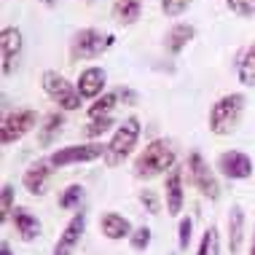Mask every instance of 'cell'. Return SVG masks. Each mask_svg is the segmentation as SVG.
<instances>
[{"label": "cell", "instance_id": "cell-1", "mask_svg": "<svg viewBox=\"0 0 255 255\" xmlns=\"http://www.w3.org/2000/svg\"><path fill=\"white\" fill-rule=\"evenodd\" d=\"M245 102L247 100H245L242 92L223 94V97L210 108V132L218 134V137L237 132L239 121H242V113H245Z\"/></svg>", "mask_w": 255, "mask_h": 255}, {"label": "cell", "instance_id": "cell-2", "mask_svg": "<svg viewBox=\"0 0 255 255\" xmlns=\"http://www.w3.org/2000/svg\"><path fill=\"white\" fill-rule=\"evenodd\" d=\"M175 167V148L167 140H150L145 150L134 158V177H156Z\"/></svg>", "mask_w": 255, "mask_h": 255}, {"label": "cell", "instance_id": "cell-3", "mask_svg": "<svg viewBox=\"0 0 255 255\" xmlns=\"http://www.w3.org/2000/svg\"><path fill=\"white\" fill-rule=\"evenodd\" d=\"M137 140H140V121L134 116H129L119 129L110 137L108 148H105V164L108 167H119V164L134 150Z\"/></svg>", "mask_w": 255, "mask_h": 255}, {"label": "cell", "instance_id": "cell-4", "mask_svg": "<svg viewBox=\"0 0 255 255\" xmlns=\"http://www.w3.org/2000/svg\"><path fill=\"white\" fill-rule=\"evenodd\" d=\"M40 86H43L46 97H49L54 105H59L62 110H78L81 108V100L84 97L78 94V86H73L62 73L46 70L40 75Z\"/></svg>", "mask_w": 255, "mask_h": 255}, {"label": "cell", "instance_id": "cell-5", "mask_svg": "<svg viewBox=\"0 0 255 255\" xmlns=\"http://www.w3.org/2000/svg\"><path fill=\"white\" fill-rule=\"evenodd\" d=\"M116 43L113 35H102L100 30H94V27H84V30H78L73 35V57L75 59H97L102 57L110 46Z\"/></svg>", "mask_w": 255, "mask_h": 255}, {"label": "cell", "instance_id": "cell-6", "mask_svg": "<svg viewBox=\"0 0 255 255\" xmlns=\"http://www.w3.org/2000/svg\"><path fill=\"white\" fill-rule=\"evenodd\" d=\"M105 148L102 142H84V145H67L59 148L49 156L51 167H70V164H84V161H97L105 158Z\"/></svg>", "mask_w": 255, "mask_h": 255}, {"label": "cell", "instance_id": "cell-7", "mask_svg": "<svg viewBox=\"0 0 255 255\" xmlns=\"http://www.w3.org/2000/svg\"><path fill=\"white\" fill-rule=\"evenodd\" d=\"M35 124H38V113L30 108L3 116V124H0V142H3V145H11V142L22 140L27 132L35 129Z\"/></svg>", "mask_w": 255, "mask_h": 255}, {"label": "cell", "instance_id": "cell-8", "mask_svg": "<svg viewBox=\"0 0 255 255\" xmlns=\"http://www.w3.org/2000/svg\"><path fill=\"white\" fill-rule=\"evenodd\" d=\"M188 172H191V180H194V185L199 191H202V196L207 199H220V185L215 180V175H212V169L207 167V161L202 158V153H191L188 156Z\"/></svg>", "mask_w": 255, "mask_h": 255}, {"label": "cell", "instance_id": "cell-9", "mask_svg": "<svg viewBox=\"0 0 255 255\" xmlns=\"http://www.w3.org/2000/svg\"><path fill=\"white\" fill-rule=\"evenodd\" d=\"M22 30L19 27H3L0 30V70L11 75L16 67V59L22 57Z\"/></svg>", "mask_w": 255, "mask_h": 255}, {"label": "cell", "instance_id": "cell-10", "mask_svg": "<svg viewBox=\"0 0 255 255\" xmlns=\"http://www.w3.org/2000/svg\"><path fill=\"white\" fill-rule=\"evenodd\" d=\"M218 169L229 180H247L253 175V158L242 150H226L218 156Z\"/></svg>", "mask_w": 255, "mask_h": 255}, {"label": "cell", "instance_id": "cell-11", "mask_svg": "<svg viewBox=\"0 0 255 255\" xmlns=\"http://www.w3.org/2000/svg\"><path fill=\"white\" fill-rule=\"evenodd\" d=\"M84 231H86V212H75L70 223L65 226V231L59 234L57 245H54V255H73L75 247L81 245Z\"/></svg>", "mask_w": 255, "mask_h": 255}, {"label": "cell", "instance_id": "cell-12", "mask_svg": "<svg viewBox=\"0 0 255 255\" xmlns=\"http://www.w3.org/2000/svg\"><path fill=\"white\" fill-rule=\"evenodd\" d=\"M105 81H108V75H105V70L102 67H86V70H81V75H78V94L84 100H97V97H102L105 94Z\"/></svg>", "mask_w": 255, "mask_h": 255}, {"label": "cell", "instance_id": "cell-13", "mask_svg": "<svg viewBox=\"0 0 255 255\" xmlns=\"http://www.w3.org/2000/svg\"><path fill=\"white\" fill-rule=\"evenodd\" d=\"M49 177H51V161L49 158H40V161L35 164H30V169L24 172V177H22V183H24V188L30 191L32 196H43L46 194V185H49Z\"/></svg>", "mask_w": 255, "mask_h": 255}, {"label": "cell", "instance_id": "cell-14", "mask_svg": "<svg viewBox=\"0 0 255 255\" xmlns=\"http://www.w3.org/2000/svg\"><path fill=\"white\" fill-rule=\"evenodd\" d=\"M194 38H196V27L194 24L177 22V24H172L167 30V35H164V49H167V54H180Z\"/></svg>", "mask_w": 255, "mask_h": 255}, {"label": "cell", "instance_id": "cell-15", "mask_svg": "<svg viewBox=\"0 0 255 255\" xmlns=\"http://www.w3.org/2000/svg\"><path fill=\"white\" fill-rule=\"evenodd\" d=\"M164 191H167V215H180L185 194H183V172L180 169H169L167 183H164Z\"/></svg>", "mask_w": 255, "mask_h": 255}, {"label": "cell", "instance_id": "cell-16", "mask_svg": "<svg viewBox=\"0 0 255 255\" xmlns=\"http://www.w3.org/2000/svg\"><path fill=\"white\" fill-rule=\"evenodd\" d=\"M100 231L105 234L108 239H113V242H119V239L124 237H132V223H129L124 215H119V212H105V215L100 218Z\"/></svg>", "mask_w": 255, "mask_h": 255}, {"label": "cell", "instance_id": "cell-17", "mask_svg": "<svg viewBox=\"0 0 255 255\" xmlns=\"http://www.w3.org/2000/svg\"><path fill=\"white\" fill-rule=\"evenodd\" d=\"M11 218H13V229H16V234L24 239V242L38 239V234H40V220L32 215L27 207H16Z\"/></svg>", "mask_w": 255, "mask_h": 255}, {"label": "cell", "instance_id": "cell-18", "mask_svg": "<svg viewBox=\"0 0 255 255\" xmlns=\"http://www.w3.org/2000/svg\"><path fill=\"white\" fill-rule=\"evenodd\" d=\"M245 242V210L239 204H234L229 210V250L239 253Z\"/></svg>", "mask_w": 255, "mask_h": 255}, {"label": "cell", "instance_id": "cell-19", "mask_svg": "<svg viewBox=\"0 0 255 255\" xmlns=\"http://www.w3.org/2000/svg\"><path fill=\"white\" fill-rule=\"evenodd\" d=\"M142 13V0H116L113 3V19L119 24H134Z\"/></svg>", "mask_w": 255, "mask_h": 255}, {"label": "cell", "instance_id": "cell-20", "mask_svg": "<svg viewBox=\"0 0 255 255\" xmlns=\"http://www.w3.org/2000/svg\"><path fill=\"white\" fill-rule=\"evenodd\" d=\"M62 127H65V116L59 113H49L46 116V121H43V127H40V132H38V145H51L54 140H57V134L62 132Z\"/></svg>", "mask_w": 255, "mask_h": 255}, {"label": "cell", "instance_id": "cell-21", "mask_svg": "<svg viewBox=\"0 0 255 255\" xmlns=\"http://www.w3.org/2000/svg\"><path fill=\"white\" fill-rule=\"evenodd\" d=\"M237 78H239V84H245V86H255V40L247 46L242 59H239Z\"/></svg>", "mask_w": 255, "mask_h": 255}, {"label": "cell", "instance_id": "cell-22", "mask_svg": "<svg viewBox=\"0 0 255 255\" xmlns=\"http://www.w3.org/2000/svg\"><path fill=\"white\" fill-rule=\"evenodd\" d=\"M116 102H119V92H105L102 97L94 100V105H89V119H102V116H110V110L116 108Z\"/></svg>", "mask_w": 255, "mask_h": 255}, {"label": "cell", "instance_id": "cell-23", "mask_svg": "<svg viewBox=\"0 0 255 255\" xmlns=\"http://www.w3.org/2000/svg\"><path fill=\"white\" fill-rule=\"evenodd\" d=\"M81 202H84V185H78V183L67 185V188L62 191V196H59V207H62V210H75Z\"/></svg>", "mask_w": 255, "mask_h": 255}, {"label": "cell", "instance_id": "cell-24", "mask_svg": "<svg viewBox=\"0 0 255 255\" xmlns=\"http://www.w3.org/2000/svg\"><path fill=\"white\" fill-rule=\"evenodd\" d=\"M196 255H220V234H218L215 226H210V229L204 231L202 245H199Z\"/></svg>", "mask_w": 255, "mask_h": 255}, {"label": "cell", "instance_id": "cell-25", "mask_svg": "<svg viewBox=\"0 0 255 255\" xmlns=\"http://www.w3.org/2000/svg\"><path fill=\"white\" fill-rule=\"evenodd\" d=\"M13 196H16V191H13V185L11 183H5L3 185V191H0V223H5L11 215H13Z\"/></svg>", "mask_w": 255, "mask_h": 255}, {"label": "cell", "instance_id": "cell-26", "mask_svg": "<svg viewBox=\"0 0 255 255\" xmlns=\"http://www.w3.org/2000/svg\"><path fill=\"white\" fill-rule=\"evenodd\" d=\"M226 5H229L234 16H242V19L255 16V0H226Z\"/></svg>", "mask_w": 255, "mask_h": 255}, {"label": "cell", "instance_id": "cell-27", "mask_svg": "<svg viewBox=\"0 0 255 255\" xmlns=\"http://www.w3.org/2000/svg\"><path fill=\"white\" fill-rule=\"evenodd\" d=\"M191 3H194V0H161V11H164V16L177 19L180 13H185L191 8Z\"/></svg>", "mask_w": 255, "mask_h": 255}, {"label": "cell", "instance_id": "cell-28", "mask_svg": "<svg viewBox=\"0 0 255 255\" xmlns=\"http://www.w3.org/2000/svg\"><path fill=\"white\" fill-rule=\"evenodd\" d=\"M110 127H113V116H102V119H94V121L86 127V137L97 140V137H102Z\"/></svg>", "mask_w": 255, "mask_h": 255}, {"label": "cell", "instance_id": "cell-29", "mask_svg": "<svg viewBox=\"0 0 255 255\" xmlns=\"http://www.w3.org/2000/svg\"><path fill=\"white\" fill-rule=\"evenodd\" d=\"M129 245L134 247V250H148V245H150V229L148 226H140V229H134L132 231V237H129Z\"/></svg>", "mask_w": 255, "mask_h": 255}, {"label": "cell", "instance_id": "cell-30", "mask_svg": "<svg viewBox=\"0 0 255 255\" xmlns=\"http://www.w3.org/2000/svg\"><path fill=\"white\" fill-rule=\"evenodd\" d=\"M191 234H194V220H191V218H183V220H180V229H177V247H180V250H188Z\"/></svg>", "mask_w": 255, "mask_h": 255}, {"label": "cell", "instance_id": "cell-31", "mask_svg": "<svg viewBox=\"0 0 255 255\" xmlns=\"http://www.w3.org/2000/svg\"><path fill=\"white\" fill-rule=\"evenodd\" d=\"M140 204L145 207L150 215H158V212H161V204H158V196L153 191H140Z\"/></svg>", "mask_w": 255, "mask_h": 255}, {"label": "cell", "instance_id": "cell-32", "mask_svg": "<svg viewBox=\"0 0 255 255\" xmlns=\"http://www.w3.org/2000/svg\"><path fill=\"white\" fill-rule=\"evenodd\" d=\"M119 100L124 102V105H137V100H140V97H137V92H134V89L121 86V89H119Z\"/></svg>", "mask_w": 255, "mask_h": 255}, {"label": "cell", "instance_id": "cell-33", "mask_svg": "<svg viewBox=\"0 0 255 255\" xmlns=\"http://www.w3.org/2000/svg\"><path fill=\"white\" fill-rule=\"evenodd\" d=\"M0 255H11V245H8V242L0 245Z\"/></svg>", "mask_w": 255, "mask_h": 255}, {"label": "cell", "instance_id": "cell-34", "mask_svg": "<svg viewBox=\"0 0 255 255\" xmlns=\"http://www.w3.org/2000/svg\"><path fill=\"white\" fill-rule=\"evenodd\" d=\"M40 3H43V5H46V8H54V5H57V3H59V0H40Z\"/></svg>", "mask_w": 255, "mask_h": 255}, {"label": "cell", "instance_id": "cell-35", "mask_svg": "<svg viewBox=\"0 0 255 255\" xmlns=\"http://www.w3.org/2000/svg\"><path fill=\"white\" fill-rule=\"evenodd\" d=\"M250 255H255V234H253V250H250Z\"/></svg>", "mask_w": 255, "mask_h": 255}, {"label": "cell", "instance_id": "cell-36", "mask_svg": "<svg viewBox=\"0 0 255 255\" xmlns=\"http://www.w3.org/2000/svg\"><path fill=\"white\" fill-rule=\"evenodd\" d=\"M86 3H97V0H86Z\"/></svg>", "mask_w": 255, "mask_h": 255}]
</instances>
